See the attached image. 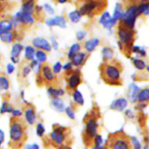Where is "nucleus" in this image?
Segmentation results:
<instances>
[{
  "label": "nucleus",
  "mask_w": 149,
  "mask_h": 149,
  "mask_svg": "<svg viewBox=\"0 0 149 149\" xmlns=\"http://www.w3.org/2000/svg\"><path fill=\"white\" fill-rule=\"evenodd\" d=\"M99 71L101 78L107 84L111 86L122 85V65L118 61L112 59L105 61L99 66Z\"/></svg>",
  "instance_id": "obj_1"
},
{
  "label": "nucleus",
  "mask_w": 149,
  "mask_h": 149,
  "mask_svg": "<svg viewBox=\"0 0 149 149\" xmlns=\"http://www.w3.org/2000/svg\"><path fill=\"white\" fill-rule=\"evenodd\" d=\"M10 146L13 149L21 148L27 139L26 122L22 118L12 117L10 122Z\"/></svg>",
  "instance_id": "obj_2"
},
{
  "label": "nucleus",
  "mask_w": 149,
  "mask_h": 149,
  "mask_svg": "<svg viewBox=\"0 0 149 149\" xmlns=\"http://www.w3.org/2000/svg\"><path fill=\"white\" fill-rule=\"evenodd\" d=\"M98 111L95 110H92L85 117L83 141L84 145L88 148H91L93 146V138L98 134Z\"/></svg>",
  "instance_id": "obj_3"
},
{
  "label": "nucleus",
  "mask_w": 149,
  "mask_h": 149,
  "mask_svg": "<svg viewBox=\"0 0 149 149\" xmlns=\"http://www.w3.org/2000/svg\"><path fill=\"white\" fill-rule=\"evenodd\" d=\"M117 36L120 49L126 56L129 58L131 55V48L134 46V30L129 29L123 24L122 22L119 21L117 26Z\"/></svg>",
  "instance_id": "obj_4"
},
{
  "label": "nucleus",
  "mask_w": 149,
  "mask_h": 149,
  "mask_svg": "<svg viewBox=\"0 0 149 149\" xmlns=\"http://www.w3.org/2000/svg\"><path fill=\"white\" fill-rule=\"evenodd\" d=\"M45 139L46 145L48 144L56 148L63 144H70V130L68 128L61 125H54L52 132Z\"/></svg>",
  "instance_id": "obj_5"
},
{
  "label": "nucleus",
  "mask_w": 149,
  "mask_h": 149,
  "mask_svg": "<svg viewBox=\"0 0 149 149\" xmlns=\"http://www.w3.org/2000/svg\"><path fill=\"white\" fill-rule=\"evenodd\" d=\"M105 146L108 149H132L131 138L123 131L110 134Z\"/></svg>",
  "instance_id": "obj_6"
},
{
  "label": "nucleus",
  "mask_w": 149,
  "mask_h": 149,
  "mask_svg": "<svg viewBox=\"0 0 149 149\" xmlns=\"http://www.w3.org/2000/svg\"><path fill=\"white\" fill-rule=\"evenodd\" d=\"M107 4L108 0H91L80 4L78 10L82 16L92 17L103 13Z\"/></svg>",
  "instance_id": "obj_7"
},
{
  "label": "nucleus",
  "mask_w": 149,
  "mask_h": 149,
  "mask_svg": "<svg viewBox=\"0 0 149 149\" xmlns=\"http://www.w3.org/2000/svg\"><path fill=\"white\" fill-rule=\"evenodd\" d=\"M37 83L39 85H45L47 87L57 85V77L53 72L52 68L48 64L42 63L40 70L37 74Z\"/></svg>",
  "instance_id": "obj_8"
},
{
  "label": "nucleus",
  "mask_w": 149,
  "mask_h": 149,
  "mask_svg": "<svg viewBox=\"0 0 149 149\" xmlns=\"http://www.w3.org/2000/svg\"><path fill=\"white\" fill-rule=\"evenodd\" d=\"M64 78L67 82V90L72 93L77 90V87L82 83L81 73L79 69H74L70 72H64Z\"/></svg>",
  "instance_id": "obj_9"
},
{
  "label": "nucleus",
  "mask_w": 149,
  "mask_h": 149,
  "mask_svg": "<svg viewBox=\"0 0 149 149\" xmlns=\"http://www.w3.org/2000/svg\"><path fill=\"white\" fill-rule=\"evenodd\" d=\"M12 20L13 22L15 28H17L18 26H21L23 28H28L29 26H32L34 23V15L24 12L18 11L11 17Z\"/></svg>",
  "instance_id": "obj_10"
},
{
  "label": "nucleus",
  "mask_w": 149,
  "mask_h": 149,
  "mask_svg": "<svg viewBox=\"0 0 149 149\" xmlns=\"http://www.w3.org/2000/svg\"><path fill=\"white\" fill-rule=\"evenodd\" d=\"M138 16L139 14L138 11H137V4H132L127 7V10L124 13V17L121 21L127 28L133 29Z\"/></svg>",
  "instance_id": "obj_11"
},
{
  "label": "nucleus",
  "mask_w": 149,
  "mask_h": 149,
  "mask_svg": "<svg viewBox=\"0 0 149 149\" xmlns=\"http://www.w3.org/2000/svg\"><path fill=\"white\" fill-rule=\"evenodd\" d=\"M23 113L24 116V121L27 125H33L37 119V113L34 107L31 104H26L23 107Z\"/></svg>",
  "instance_id": "obj_12"
},
{
  "label": "nucleus",
  "mask_w": 149,
  "mask_h": 149,
  "mask_svg": "<svg viewBox=\"0 0 149 149\" xmlns=\"http://www.w3.org/2000/svg\"><path fill=\"white\" fill-rule=\"evenodd\" d=\"M24 49L23 45L20 42H15L10 50V61L13 64H18L20 62V54Z\"/></svg>",
  "instance_id": "obj_13"
},
{
  "label": "nucleus",
  "mask_w": 149,
  "mask_h": 149,
  "mask_svg": "<svg viewBox=\"0 0 149 149\" xmlns=\"http://www.w3.org/2000/svg\"><path fill=\"white\" fill-rule=\"evenodd\" d=\"M99 23L103 26L105 29L108 31H112V28L115 26L117 21H115L110 13L107 11H104L102 13L100 18H99Z\"/></svg>",
  "instance_id": "obj_14"
},
{
  "label": "nucleus",
  "mask_w": 149,
  "mask_h": 149,
  "mask_svg": "<svg viewBox=\"0 0 149 149\" xmlns=\"http://www.w3.org/2000/svg\"><path fill=\"white\" fill-rule=\"evenodd\" d=\"M32 46L38 49H41L45 52H50L52 49V45L47 39L42 37H35L32 39Z\"/></svg>",
  "instance_id": "obj_15"
},
{
  "label": "nucleus",
  "mask_w": 149,
  "mask_h": 149,
  "mask_svg": "<svg viewBox=\"0 0 149 149\" xmlns=\"http://www.w3.org/2000/svg\"><path fill=\"white\" fill-rule=\"evenodd\" d=\"M45 23L47 26L50 27L53 26H58L60 28H65L67 25V20L62 15L56 16L54 17L48 18L45 20Z\"/></svg>",
  "instance_id": "obj_16"
},
{
  "label": "nucleus",
  "mask_w": 149,
  "mask_h": 149,
  "mask_svg": "<svg viewBox=\"0 0 149 149\" xmlns=\"http://www.w3.org/2000/svg\"><path fill=\"white\" fill-rule=\"evenodd\" d=\"M128 105V100L125 97H118L111 103L110 108L113 111H123Z\"/></svg>",
  "instance_id": "obj_17"
},
{
  "label": "nucleus",
  "mask_w": 149,
  "mask_h": 149,
  "mask_svg": "<svg viewBox=\"0 0 149 149\" xmlns=\"http://www.w3.org/2000/svg\"><path fill=\"white\" fill-rule=\"evenodd\" d=\"M87 52H80V51L76 55H74L72 57V58L70 60L73 66L76 67V68L82 66L87 60Z\"/></svg>",
  "instance_id": "obj_18"
},
{
  "label": "nucleus",
  "mask_w": 149,
  "mask_h": 149,
  "mask_svg": "<svg viewBox=\"0 0 149 149\" xmlns=\"http://www.w3.org/2000/svg\"><path fill=\"white\" fill-rule=\"evenodd\" d=\"M18 37V33L16 31L0 33V41L4 44H11L15 42Z\"/></svg>",
  "instance_id": "obj_19"
},
{
  "label": "nucleus",
  "mask_w": 149,
  "mask_h": 149,
  "mask_svg": "<svg viewBox=\"0 0 149 149\" xmlns=\"http://www.w3.org/2000/svg\"><path fill=\"white\" fill-rule=\"evenodd\" d=\"M99 44H100V40L99 39H97V38H91V39L84 42L83 47L87 53H91V52H93L95 50L96 47L99 46Z\"/></svg>",
  "instance_id": "obj_20"
},
{
  "label": "nucleus",
  "mask_w": 149,
  "mask_h": 149,
  "mask_svg": "<svg viewBox=\"0 0 149 149\" xmlns=\"http://www.w3.org/2000/svg\"><path fill=\"white\" fill-rule=\"evenodd\" d=\"M15 26L11 18L0 20V33L12 31L15 30Z\"/></svg>",
  "instance_id": "obj_21"
},
{
  "label": "nucleus",
  "mask_w": 149,
  "mask_h": 149,
  "mask_svg": "<svg viewBox=\"0 0 149 149\" xmlns=\"http://www.w3.org/2000/svg\"><path fill=\"white\" fill-rule=\"evenodd\" d=\"M140 89L138 86L134 83H131L128 88L127 92V96H128V100L131 103H135L137 102V96L138 93L140 92Z\"/></svg>",
  "instance_id": "obj_22"
},
{
  "label": "nucleus",
  "mask_w": 149,
  "mask_h": 149,
  "mask_svg": "<svg viewBox=\"0 0 149 149\" xmlns=\"http://www.w3.org/2000/svg\"><path fill=\"white\" fill-rule=\"evenodd\" d=\"M47 92L48 95L52 97V99L55 97H60L64 95V90L61 87H58L57 85L48 87Z\"/></svg>",
  "instance_id": "obj_23"
},
{
  "label": "nucleus",
  "mask_w": 149,
  "mask_h": 149,
  "mask_svg": "<svg viewBox=\"0 0 149 149\" xmlns=\"http://www.w3.org/2000/svg\"><path fill=\"white\" fill-rule=\"evenodd\" d=\"M35 0H24L21 6V11L34 15L35 7Z\"/></svg>",
  "instance_id": "obj_24"
},
{
  "label": "nucleus",
  "mask_w": 149,
  "mask_h": 149,
  "mask_svg": "<svg viewBox=\"0 0 149 149\" xmlns=\"http://www.w3.org/2000/svg\"><path fill=\"white\" fill-rule=\"evenodd\" d=\"M10 88V81L6 74H0V92L5 93Z\"/></svg>",
  "instance_id": "obj_25"
},
{
  "label": "nucleus",
  "mask_w": 149,
  "mask_h": 149,
  "mask_svg": "<svg viewBox=\"0 0 149 149\" xmlns=\"http://www.w3.org/2000/svg\"><path fill=\"white\" fill-rule=\"evenodd\" d=\"M124 13H125V11H124V10H123L122 4L118 2L116 3L115 5V8H114L112 18L115 21H118V20L121 21L123 19V17H124Z\"/></svg>",
  "instance_id": "obj_26"
},
{
  "label": "nucleus",
  "mask_w": 149,
  "mask_h": 149,
  "mask_svg": "<svg viewBox=\"0 0 149 149\" xmlns=\"http://www.w3.org/2000/svg\"><path fill=\"white\" fill-rule=\"evenodd\" d=\"M137 103H145L149 102V87L140 90L137 96Z\"/></svg>",
  "instance_id": "obj_27"
},
{
  "label": "nucleus",
  "mask_w": 149,
  "mask_h": 149,
  "mask_svg": "<svg viewBox=\"0 0 149 149\" xmlns=\"http://www.w3.org/2000/svg\"><path fill=\"white\" fill-rule=\"evenodd\" d=\"M72 97L73 103L75 106H83V104H84V97H83L82 93L78 90H74L73 93H72Z\"/></svg>",
  "instance_id": "obj_28"
},
{
  "label": "nucleus",
  "mask_w": 149,
  "mask_h": 149,
  "mask_svg": "<svg viewBox=\"0 0 149 149\" xmlns=\"http://www.w3.org/2000/svg\"><path fill=\"white\" fill-rule=\"evenodd\" d=\"M102 59H103V62L112 60L114 57L113 49L109 46L104 47L102 49Z\"/></svg>",
  "instance_id": "obj_29"
},
{
  "label": "nucleus",
  "mask_w": 149,
  "mask_h": 149,
  "mask_svg": "<svg viewBox=\"0 0 149 149\" xmlns=\"http://www.w3.org/2000/svg\"><path fill=\"white\" fill-rule=\"evenodd\" d=\"M51 105L56 109V111L58 112H63L65 110V106L61 97H55L51 100Z\"/></svg>",
  "instance_id": "obj_30"
},
{
  "label": "nucleus",
  "mask_w": 149,
  "mask_h": 149,
  "mask_svg": "<svg viewBox=\"0 0 149 149\" xmlns=\"http://www.w3.org/2000/svg\"><path fill=\"white\" fill-rule=\"evenodd\" d=\"M131 62L133 65L137 70L140 71H143L146 68V63L143 59H140L138 58H131Z\"/></svg>",
  "instance_id": "obj_31"
},
{
  "label": "nucleus",
  "mask_w": 149,
  "mask_h": 149,
  "mask_svg": "<svg viewBox=\"0 0 149 149\" xmlns=\"http://www.w3.org/2000/svg\"><path fill=\"white\" fill-rule=\"evenodd\" d=\"M14 110L13 106L7 100H3L0 106V114L11 113Z\"/></svg>",
  "instance_id": "obj_32"
},
{
  "label": "nucleus",
  "mask_w": 149,
  "mask_h": 149,
  "mask_svg": "<svg viewBox=\"0 0 149 149\" xmlns=\"http://www.w3.org/2000/svg\"><path fill=\"white\" fill-rule=\"evenodd\" d=\"M137 11L139 16L141 15L145 16L149 15V1L137 4Z\"/></svg>",
  "instance_id": "obj_33"
},
{
  "label": "nucleus",
  "mask_w": 149,
  "mask_h": 149,
  "mask_svg": "<svg viewBox=\"0 0 149 149\" xmlns=\"http://www.w3.org/2000/svg\"><path fill=\"white\" fill-rule=\"evenodd\" d=\"M80 49H81V45H80V44H73V45L69 48L68 52H67V58H68V59L71 60L74 55H76L77 52H80Z\"/></svg>",
  "instance_id": "obj_34"
},
{
  "label": "nucleus",
  "mask_w": 149,
  "mask_h": 149,
  "mask_svg": "<svg viewBox=\"0 0 149 149\" xmlns=\"http://www.w3.org/2000/svg\"><path fill=\"white\" fill-rule=\"evenodd\" d=\"M35 50L33 46H26L24 48V58L27 61L34 59Z\"/></svg>",
  "instance_id": "obj_35"
},
{
  "label": "nucleus",
  "mask_w": 149,
  "mask_h": 149,
  "mask_svg": "<svg viewBox=\"0 0 149 149\" xmlns=\"http://www.w3.org/2000/svg\"><path fill=\"white\" fill-rule=\"evenodd\" d=\"M81 17L82 15L80 14V13L79 12L78 10H74V11H72L69 13V19H70V21L73 23H78L80 20Z\"/></svg>",
  "instance_id": "obj_36"
},
{
  "label": "nucleus",
  "mask_w": 149,
  "mask_h": 149,
  "mask_svg": "<svg viewBox=\"0 0 149 149\" xmlns=\"http://www.w3.org/2000/svg\"><path fill=\"white\" fill-rule=\"evenodd\" d=\"M35 58L37 61H39L40 63H44L47 60V52L41 49H37L35 52Z\"/></svg>",
  "instance_id": "obj_37"
},
{
  "label": "nucleus",
  "mask_w": 149,
  "mask_h": 149,
  "mask_svg": "<svg viewBox=\"0 0 149 149\" xmlns=\"http://www.w3.org/2000/svg\"><path fill=\"white\" fill-rule=\"evenodd\" d=\"M133 53L137 54V55H138L140 57H145L146 55H147L145 49L139 46L132 47V48H131V54Z\"/></svg>",
  "instance_id": "obj_38"
},
{
  "label": "nucleus",
  "mask_w": 149,
  "mask_h": 149,
  "mask_svg": "<svg viewBox=\"0 0 149 149\" xmlns=\"http://www.w3.org/2000/svg\"><path fill=\"white\" fill-rule=\"evenodd\" d=\"M45 128L44 127L43 124L41 122H38L36 126V133L38 137L39 138H44L45 137Z\"/></svg>",
  "instance_id": "obj_39"
},
{
  "label": "nucleus",
  "mask_w": 149,
  "mask_h": 149,
  "mask_svg": "<svg viewBox=\"0 0 149 149\" xmlns=\"http://www.w3.org/2000/svg\"><path fill=\"white\" fill-rule=\"evenodd\" d=\"M32 71L29 65H24L22 66L21 70H20V77L23 79H26L29 76L30 72Z\"/></svg>",
  "instance_id": "obj_40"
},
{
  "label": "nucleus",
  "mask_w": 149,
  "mask_h": 149,
  "mask_svg": "<svg viewBox=\"0 0 149 149\" xmlns=\"http://www.w3.org/2000/svg\"><path fill=\"white\" fill-rule=\"evenodd\" d=\"M104 145L105 144H104V141L102 135H100L99 134H97L95 136V138H93V146H102Z\"/></svg>",
  "instance_id": "obj_41"
},
{
  "label": "nucleus",
  "mask_w": 149,
  "mask_h": 149,
  "mask_svg": "<svg viewBox=\"0 0 149 149\" xmlns=\"http://www.w3.org/2000/svg\"><path fill=\"white\" fill-rule=\"evenodd\" d=\"M65 113L67 116H68L70 119L74 120L75 119V112H74V109L72 106H68V107L65 108Z\"/></svg>",
  "instance_id": "obj_42"
},
{
  "label": "nucleus",
  "mask_w": 149,
  "mask_h": 149,
  "mask_svg": "<svg viewBox=\"0 0 149 149\" xmlns=\"http://www.w3.org/2000/svg\"><path fill=\"white\" fill-rule=\"evenodd\" d=\"M6 70V74L7 75H11L15 71V64H13V63H8L6 65L5 67Z\"/></svg>",
  "instance_id": "obj_43"
},
{
  "label": "nucleus",
  "mask_w": 149,
  "mask_h": 149,
  "mask_svg": "<svg viewBox=\"0 0 149 149\" xmlns=\"http://www.w3.org/2000/svg\"><path fill=\"white\" fill-rule=\"evenodd\" d=\"M131 146H132V149H142L141 143L136 137H131Z\"/></svg>",
  "instance_id": "obj_44"
},
{
  "label": "nucleus",
  "mask_w": 149,
  "mask_h": 149,
  "mask_svg": "<svg viewBox=\"0 0 149 149\" xmlns=\"http://www.w3.org/2000/svg\"><path fill=\"white\" fill-rule=\"evenodd\" d=\"M62 64H61V62H56L53 65V72L56 75V74H58L62 70Z\"/></svg>",
  "instance_id": "obj_45"
},
{
  "label": "nucleus",
  "mask_w": 149,
  "mask_h": 149,
  "mask_svg": "<svg viewBox=\"0 0 149 149\" xmlns=\"http://www.w3.org/2000/svg\"><path fill=\"white\" fill-rule=\"evenodd\" d=\"M12 117L14 118H21V116H23V111L20 110V109H14V110L13 111V112L11 113Z\"/></svg>",
  "instance_id": "obj_46"
},
{
  "label": "nucleus",
  "mask_w": 149,
  "mask_h": 149,
  "mask_svg": "<svg viewBox=\"0 0 149 149\" xmlns=\"http://www.w3.org/2000/svg\"><path fill=\"white\" fill-rule=\"evenodd\" d=\"M86 36V32L83 31H79L78 32H77L76 33V39L78 42H81L83 39H85Z\"/></svg>",
  "instance_id": "obj_47"
},
{
  "label": "nucleus",
  "mask_w": 149,
  "mask_h": 149,
  "mask_svg": "<svg viewBox=\"0 0 149 149\" xmlns=\"http://www.w3.org/2000/svg\"><path fill=\"white\" fill-rule=\"evenodd\" d=\"M63 69H64V72H70V71L74 70V66L71 62H68L63 65Z\"/></svg>",
  "instance_id": "obj_48"
},
{
  "label": "nucleus",
  "mask_w": 149,
  "mask_h": 149,
  "mask_svg": "<svg viewBox=\"0 0 149 149\" xmlns=\"http://www.w3.org/2000/svg\"><path fill=\"white\" fill-rule=\"evenodd\" d=\"M44 10H45V12H47V13L50 15H53L54 13H55L53 8L48 4H44Z\"/></svg>",
  "instance_id": "obj_49"
},
{
  "label": "nucleus",
  "mask_w": 149,
  "mask_h": 149,
  "mask_svg": "<svg viewBox=\"0 0 149 149\" xmlns=\"http://www.w3.org/2000/svg\"><path fill=\"white\" fill-rule=\"evenodd\" d=\"M4 141H5V132H4L2 129L0 128V148L3 145Z\"/></svg>",
  "instance_id": "obj_50"
},
{
  "label": "nucleus",
  "mask_w": 149,
  "mask_h": 149,
  "mask_svg": "<svg viewBox=\"0 0 149 149\" xmlns=\"http://www.w3.org/2000/svg\"><path fill=\"white\" fill-rule=\"evenodd\" d=\"M125 116H127L128 119H133V118L134 117V113H133V112L131 111L130 109H127V110L125 111Z\"/></svg>",
  "instance_id": "obj_51"
},
{
  "label": "nucleus",
  "mask_w": 149,
  "mask_h": 149,
  "mask_svg": "<svg viewBox=\"0 0 149 149\" xmlns=\"http://www.w3.org/2000/svg\"><path fill=\"white\" fill-rule=\"evenodd\" d=\"M25 149H39V146L37 143L28 144L25 147Z\"/></svg>",
  "instance_id": "obj_52"
},
{
  "label": "nucleus",
  "mask_w": 149,
  "mask_h": 149,
  "mask_svg": "<svg viewBox=\"0 0 149 149\" xmlns=\"http://www.w3.org/2000/svg\"><path fill=\"white\" fill-rule=\"evenodd\" d=\"M51 44H52V47L54 48L55 49H57L58 47V42H57V40L56 39V38L54 36H53L51 38Z\"/></svg>",
  "instance_id": "obj_53"
},
{
  "label": "nucleus",
  "mask_w": 149,
  "mask_h": 149,
  "mask_svg": "<svg viewBox=\"0 0 149 149\" xmlns=\"http://www.w3.org/2000/svg\"><path fill=\"white\" fill-rule=\"evenodd\" d=\"M56 149H72V148L70 144H63V145L56 148Z\"/></svg>",
  "instance_id": "obj_54"
},
{
  "label": "nucleus",
  "mask_w": 149,
  "mask_h": 149,
  "mask_svg": "<svg viewBox=\"0 0 149 149\" xmlns=\"http://www.w3.org/2000/svg\"><path fill=\"white\" fill-rule=\"evenodd\" d=\"M91 149H108V147L105 146V144L104 146H92Z\"/></svg>",
  "instance_id": "obj_55"
},
{
  "label": "nucleus",
  "mask_w": 149,
  "mask_h": 149,
  "mask_svg": "<svg viewBox=\"0 0 149 149\" xmlns=\"http://www.w3.org/2000/svg\"><path fill=\"white\" fill-rule=\"evenodd\" d=\"M56 1L57 2L60 3V4H64V3L68 1V0H56Z\"/></svg>",
  "instance_id": "obj_56"
},
{
  "label": "nucleus",
  "mask_w": 149,
  "mask_h": 149,
  "mask_svg": "<svg viewBox=\"0 0 149 149\" xmlns=\"http://www.w3.org/2000/svg\"><path fill=\"white\" fill-rule=\"evenodd\" d=\"M136 1H138V2L140 3H144V2H146V1H149V0H136ZM140 3H139V4H140Z\"/></svg>",
  "instance_id": "obj_57"
},
{
  "label": "nucleus",
  "mask_w": 149,
  "mask_h": 149,
  "mask_svg": "<svg viewBox=\"0 0 149 149\" xmlns=\"http://www.w3.org/2000/svg\"><path fill=\"white\" fill-rule=\"evenodd\" d=\"M79 2H80V4H82V3L83 2H86V1H91V0H78Z\"/></svg>",
  "instance_id": "obj_58"
},
{
  "label": "nucleus",
  "mask_w": 149,
  "mask_h": 149,
  "mask_svg": "<svg viewBox=\"0 0 149 149\" xmlns=\"http://www.w3.org/2000/svg\"><path fill=\"white\" fill-rule=\"evenodd\" d=\"M142 149H149V146L148 145H145L142 148Z\"/></svg>",
  "instance_id": "obj_59"
},
{
  "label": "nucleus",
  "mask_w": 149,
  "mask_h": 149,
  "mask_svg": "<svg viewBox=\"0 0 149 149\" xmlns=\"http://www.w3.org/2000/svg\"><path fill=\"white\" fill-rule=\"evenodd\" d=\"M145 70H146V71H147L148 73H149V64H148V65H146Z\"/></svg>",
  "instance_id": "obj_60"
},
{
  "label": "nucleus",
  "mask_w": 149,
  "mask_h": 149,
  "mask_svg": "<svg viewBox=\"0 0 149 149\" xmlns=\"http://www.w3.org/2000/svg\"><path fill=\"white\" fill-rule=\"evenodd\" d=\"M0 1H5V0H0Z\"/></svg>",
  "instance_id": "obj_61"
},
{
  "label": "nucleus",
  "mask_w": 149,
  "mask_h": 149,
  "mask_svg": "<svg viewBox=\"0 0 149 149\" xmlns=\"http://www.w3.org/2000/svg\"><path fill=\"white\" fill-rule=\"evenodd\" d=\"M23 1H24V0H23Z\"/></svg>",
  "instance_id": "obj_62"
}]
</instances>
